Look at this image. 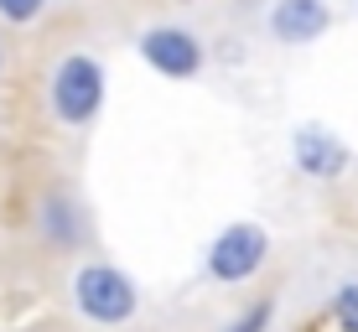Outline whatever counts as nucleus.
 Segmentation results:
<instances>
[{"instance_id": "nucleus-10", "label": "nucleus", "mask_w": 358, "mask_h": 332, "mask_svg": "<svg viewBox=\"0 0 358 332\" xmlns=\"http://www.w3.org/2000/svg\"><path fill=\"white\" fill-rule=\"evenodd\" d=\"M42 10L47 0H0V21H10V27H31Z\"/></svg>"}, {"instance_id": "nucleus-8", "label": "nucleus", "mask_w": 358, "mask_h": 332, "mask_svg": "<svg viewBox=\"0 0 358 332\" xmlns=\"http://www.w3.org/2000/svg\"><path fill=\"white\" fill-rule=\"evenodd\" d=\"M270 322H275V296H260V301L244 306L224 332H270Z\"/></svg>"}, {"instance_id": "nucleus-9", "label": "nucleus", "mask_w": 358, "mask_h": 332, "mask_svg": "<svg viewBox=\"0 0 358 332\" xmlns=\"http://www.w3.org/2000/svg\"><path fill=\"white\" fill-rule=\"evenodd\" d=\"M332 322L338 332H358V280H343L332 291Z\"/></svg>"}, {"instance_id": "nucleus-1", "label": "nucleus", "mask_w": 358, "mask_h": 332, "mask_svg": "<svg viewBox=\"0 0 358 332\" xmlns=\"http://www.w3.org/2000/svg\"><path fill=\"white\" fill-rule=\"evenodd\" d=\"M104 94H109V78H104V63L94 52H68L57 57L52 78H47V104H52V120L68 130H89L104 109Z\"/></svg>"}, {"instance_id": "nucleus-7", "label": "nucleus", "mask_w": 358, "mask_h": 332, "mask_svg": "<svg viewBox=\"0 0 358 332\" xmlns=\"http://www.w3.org/2000/svg\"><path fill=\"white\" fill-rule=\"evenodd\" d=\"M36 224H42V239L52 250H78L89 239V218H83L78 198H68V192H52V198L36 208Z\"/></svg>"}, {"instance_id": "nucleus-11", "label": "nucleus", "mask_w": 358, "mask_h": 332, "mask_svg": "<svg viewBox=\"0 0 358 332\" xmlns=\"http://www.w3.org/2000/svg\"><path fill=\"white\" fill-rule=\"evenodd\" d=\"M0 73H6V47H0Z\"/></svg>"}, {"instance_id": "nucleus-12", "label": "nucleus", "mask_w": 358, "mask_h": 332, "mask_svg": "<svg viewBox=\"0 0 358 332\" xmlns=\"http://www.w3.org/2000/svg\"><path fill=\"white\" fill-rule=\"evenodd\" d=\"M171 6H192V0H171Z\"/></svg>"}, {"instance_id": "nucleus-3", "label": "nucleus", "mask_w": 358, "mask_h": 332, "mask_svg": "<svg viewBox=\"0 0 358 332\" xmlns=\"http://www.w3.org/2000/svg\"><path fill=\"white\" fill-rule=\"evenodd\" d=\"M265 265H270V233L260 224H250V218L218 229V239L203 254L208 280H218V286H250Z\"/></svg>"}, {"instance_id": "nucleus-5", "label": "nucleus", "mask_w": 358, "mask_h": 332, "mask_svg": "<svg viewBox=\"0 0 358 332\" xmlns=\"http://www.w3.org/2000/svg\"><path fill=\"white\" fill-rule=\"evenodd\" d=\"M291 166L306 182H338L353 166V151L343 145V135H332L327 125H301L291 135Z\"/></svg>"}, {"instance_id": "nucleus-4", "label": "nucleus", "mask_w": 358, "mask_h": 332, "mask_svg": "<svg viewBox=\"0 0 358 332\" xmlns=\"http://www.w3.org/2000/svg\"><path fill=\"white\" fill-rule=\"evenodd\" d=\"M135 52H141V63L151 68V73H162V78H171V83L197 78V73H203V63H208L203 36H197L192 27H177V21L145 27L141 36H135Z\"/></svg>"}, {"instance_id": "nucleus-6", "label": "nucleus", "mask_w": 358, "mask_h": 332, "mask_svg": "<svg viewBox=\"0 0 358 332\" xmlns=\"http://www.w3.org/2000/svg\"><path fill=\"white\" fill-rule=\"evenodd\" d=\"M265 27H270V36H275L280 47H312V42L327 36L332 10H327V0H275L270 16H265Z\"/></svg>"}, {"instance_id": "nucleus-2", "label": "nucleus", "mask_w": 358, "mask_h": 332, "mask_svg": "<svg viewBox=\"0 0 358 332\" xmlns=\"http://www.w3.org/2000/svg\"><path fill=\"white\" fill-rule=\"evenodd\" d=\"M73 306H78L83 322L94 327H125L135 312H141V286L109 260H89L73 270Z\"/></svg>"}]
</instances>
